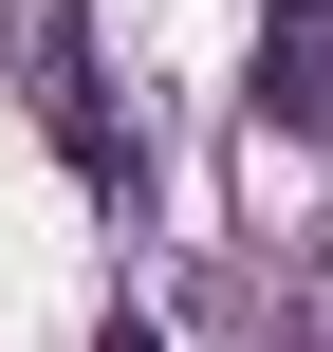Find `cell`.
Wrapping results in <instances>:
<instances>
[{"mask_svg":"<svg viewBox=\"0 0 333 352\" xmlns=\"http://www.w3.org/2000/svg\"><path fill=\"white\" fill-rule=\"evenodd\" d=\"M260 130H333V0L260 19Z\"/></svg>","mask_w":333,"mask_h":352,"instance_id":"1","label":"cell"},{"mask_svg":"<svg viewBox=\"0 0 333 352\" xmlns=\"http://www.w3.org/2000/svg\"><path fill=\"white\" fill-rule=\"evenodd\" d=\"M93 352H167V334H148V316H111V334H93Z\"/></svg>","mask_w":333,"mask_h":352,"instance_id":"2","label":"cell"}]
</instances>
